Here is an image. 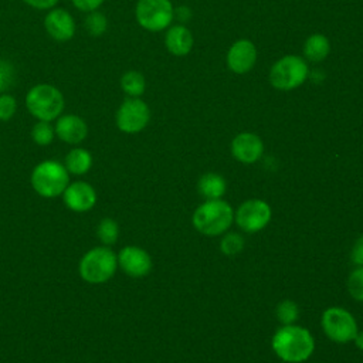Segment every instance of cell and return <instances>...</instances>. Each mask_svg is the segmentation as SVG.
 Here are the masks:
<instances>
[{
    "instance_id": "obj_32",
    "label": "cell",
    "mask_w": 363,
    "mask_h": 363,
    "mask_svg": "<svg viewBox=\"0 0 363 363\" xmlns=\"http://www.w3.org/2000/svg\"><path fill=\"white\" fill-rule=\"evenodd\" d=\"M23 1L37 10H51L58 3V0H23Z\"/></svg>"
},
{
    "instance_id": "obj_11",
    "label": "cell",
    "mask_w": 363,
    "mask_h": 363,
    "mask_svg": "<svg viewBox=\"0 0 363 363\" xmlns=\"http://www.w3.org/2000/svg\"><path fill=\"white\" fill-rule=\"evenodd\" d=\"M118 264L125 274L133 278L145 277L152 269L150 255L135 245H128L119 251Z\"/></svg>"
},
{
    "instance_id": "obj_2",
    "label": "cell",
    "mask_w": 363,
    "mask_h": 363,
    "mask_svg": "<svg viewBox=\"0 0 363 363\" xmlns=\"http://www.w3.org/2000/svg\"><path fill=\"white\" fill-rule=\"evenodd\" d=\"M234 220L231 206L220 199L207 200L200 204L193 214L196 230L204 235L216 237L225 233Z\"/></svg>"
},
{
    "instance_id": "obj_10",
    "label": "cell",
    "mask_w": 363,
    "mask_h": 363,
    "mask_svg": "<svg viewBox=\"0 0 363 363\" xmlns=\"http://www.w3.org/2000/svg\"><path fill=\"white\" fill-rule=\"evenodd\" d=\"M235 223L245 233H257L262 230L271 220V207L259 199L244 201L235 211Z\"/></svg>"
},
{
    "instance_id": "obj_1",
    "label": "cell",
    "mask_w": 363,
    "mask_h": 363,
    "mask_svg": "<svg viewBox=\"0 0 363 363\" xmlns=\"http://www.w3.org/2000/svg\"><path fill=\"white\" fill-rule=\"evenodd\" d=\"M272 349L288 363H301L311 357L315 340L308 329L296 325H284L272 336Z\"/></svg>"
},
{
    "instance_id": "obj_16",
    "label": "cell",
    "mask_w": 363,
    "mask_h": 363,
    "mask_svg": "<svg viewBox=\"0 0 363 363\" xmlns=\"http://www.w3.org/2000/svg\"><path fill=\"white\" fill-rule=\"evenodd\" d=\"M55 135L65 143L78 145L81 143L88 135L86 122L74 113L60 115L55 123Z\"/></svg>"
},
{
    "instance_id": "obj_14",
    "label": "cell",
    "mask_w": 363,
    "mask_h": 363,
    "mask_svg": "<svg viewBox=\"0 0 363 363\" xmlns=\"http://www.w3.org/2000/svg\"><path fill=\"white\" fill-rule=\"evenodd\" d=\"M257 61V48L250 40L235 41L227 52V65L235 74H245L252 69Z\"/></svg>"
},
{
    "instance_id": "obj_6",
    "label": "cell",
    "mask_w": 363,
    "mask_h": 363,
    "mask_svg": "<svg viewBox=\"0 0 363 363\" xmlns=\"http://www.w3.org/2000/svg\"><path fill=\"white\" fill-rule=\"evenodd\" d=\"M308 65L298 55H285L278 60L269 71V82L281 91H291L305 82Z\"/></svg>"
},
{
    "instance_id": "obj_13",
    "label": "cell",
    "mask_w": 363,
    "mask_h": 363,
    "mask_svg": "<svg viewBox=\"0 0 363 363\" xmlns=\"http://www.w3.org/2000/svg\"><path fill=\"white\" fill-rule=\"evenodd\" d=\"M62 200L69 210L75 213H85L95 206L96 193L91 184L85 182H75L67 186L62 193Z\"/></svg>"
},
{
    "instance_id": "obj_23",
    "label": "cell",
    "mask_w": 363,
    "mask_h": 363,
    "mask_svg": "<svg viewBox=\"0 0 363 363\" xmlns=\"http://www.w3.org/2000/svg\"><path fill=\"white\" fill-rule=\"evenodd\" d=\"M96 235L99 241L105 245H112L116 242L119 235V227L115 220L112 218H104L99 221L96 227Z\"/></svg>"
},
{
    "instance_id": "obj_9",
    "label": "cell",
    "mask_w": 363,
    "mask_h": 363,
    "mask_svg": "<svg viewBox=\"0 0 363 363\" xmlns=\"http://www.w3.org/2000/svg\"><path fill=\"white\" fill-rule=\"evenodd\" d=\"M150 119V111L140 98H126L116 111L115 121L119 130L125 133H138L146 128Z\"/></svg>"
},
{
    "instance_id": "obj_19",
    "label": "cell",
    "mask_w": 363,
    "mask_h": 363,
    "mask_svg": "<svg viewBox=\"0 0 363 363\" xmlns=\"http://www.w3.org/2000/svg\"><path fill=\"white\" fill-rule=\"evenodd\" d=\"M330 51L329 40L323 34H312L306 38L303 44V54L309 61L319 62L328 57Z\"/></svg>"
},
{
    "instance_id": "obj_12",
    "label": "cell",
    "mask_w": 363,
    "mask_h": 363,
    "mask_svg": "<svg viewBox=\"0 0 363 363\" xmlns=\"http://www.w3.org/2000/svg\"><path fill=\"white\" fill-rule=\"evenodd\" d=\"M44 28L55 41H68L75 34L74 17L64 9H51L44 18Z\"/></svg>"
},
{
    "instance_id": "obj_21",
    "label": "cell",
    "mask_w": 363,
    "mask_h": 363,
    "mask_svg": "<svg viewBox=\"0 0 363 363\" xmlns=\"http://www.w3.org/2000/svg\"><path fill=\"white\" fill-rule=\"evenodd\" d=\"M121 88L126 95L132 98H139L146 88L145 77L139 71H126L121 77Z\"/></svg>"
},
{
    "instance_id": "obj_15",
    "label": "cell",
    "mask_w": 363,
    "mask_h": 363,
    "mask_svg": "<svg viewBox=\"0 0 363 363\" xmlns=\"http://www.w3.org/2000/svg\"><path fill=\"white\" fill-rule=\"evenodd\" d=\"M264 152V143L255 133L242 132L238 133L231 142V153L241 163L257 162Z\"/></svg>"
},
{
    "instance_id": "obj_26",
    "label": "cell",
    "mask_w": 363,
    "mask_h": 363,
    "mask_svg": "<svg viewBox=\"0 0 363 363\" xmlns=\"http://www.w3.org/2000/svg\"><path fill=\"white\" fill-rule=\"evenodd\" d=\"M244 248V238L238 233H227L220 242V250L224 255L233 257L242 251Z\"/></svg>"
},
{
    "instance_id": "obj_30",
    "label": "cell",
    "mask_w": 363,
    "mask_h": 363,
    "mask_svg": "<svg viewBox=\"0 0 363 363\" xmlns=\"http://www.w3.org/2000/svg\"><path fill=\"white\" fill-rule=\"evenodd\" d=\"M102 3H104V0H72L74 7L84 13H91V11L98 10Z\"/></svg>"
},
{
    "instance_id": "obj_22",
    "label": "cell",
    "mask_w": 363,
    "mask_h": 363,
    "mask_svg": "<svg viewBox=\"0 0 363 363\" xmlns=\"http://www.w3.org/2000/svg\"><path fill=\"white\" fill-rule=\"evenodd\" d=\"M85 30L91 37H101L106 33L108 30V20L105 17V14H102L101 11H91L86 13L85 21H84Z\"/></svg>"
},
{
    "instance_id": "obj_18",
    "label": "cell",
    "mask_w": 363,
    "mask_h": 363,
    "mask_svg": "<svg viewBox=\"0 0 363 363\" xmlns=\"http://www.w3.org/2000/svg\"><path fill=\"white\" fill-rule=\"evenodd\" d=\"M197 190L207 200L220 199L225 193V180L218 173H206L199 179Z\"/></svg>"
},
{
    "instance_id": "obj_27",
    "label": "cell",
    "mask_w": 363,
    "mask_h": 363,
    "mask_svg": "<svg viewBox=\"0 0 363 363\" xmlns=\"http://www.w3.org/2000/svg\"><path fill=\"white\" fill-rule=\"evenodd\" d=\"M346 285L352 298L363 302V265L354 268L350 272Z\"/></svg>"
},
{
    "instance_id": "obj_24",
    "label": "cell",
    "mask_w": 363,
    "mask_h": 363,
    "mask_svg": "<svg viewBox=\"0 0 363 363\" xmlns=\"http://www.w3.org/2000/svg\"><path fill=\"white\" fill-rule=\"evenodd\" d=\"M275 315L282 325H294L299 316V308L294 301L284 299L278 303Z\"/></svg>"
},
{
    "instance_id": "obj_8",
    "label": "cell",
    "mask_w": 363,
    "mask_h": 363,
    "mask_svg": "<svg viewBox=\"0 0 363 363\" xmlns=\"http://www.w3.org/2000/svg\"><path fill=\"white\" fill-rule=\"evenodd\" d=\"M322 328L325 335L337 343H346L357 335V323L353 315L339 306L328 308L322 315Z\"/></svg>"
},
{
    "instance_id": "obj_31",
    "label": "cell",
    "mask_w": 363,
    "mask_h": 363,
    "mask_svg": "<svg viewBox=\"0 0 363 363\" xmlns=\"http://www.w3.org/2000/svg\"><path fill=\"white\" fill-rule=\"evenodd\" d=\"M350 257H352L353 264H356V265H359V267L363 265V235H360V237L354 241Z\"/></svg>"
},
{
    "instance_id": "obj_17",
    "label": "cell",
    "mask_w": 363,
    "mask_h": 363,
    "mask_svg": "<svg viewBox=\"0 0 363 363\" xmlns=\"http://www.w3.org/2000/svg\"><path fill=\"white\" fill-rule=\"evenodd\" d=\"M167 51L176 57H183L190 52L193 47V35L184 26H173L167 30L164 37Z\"/></svg>"
},
{
    "instance_id": "obj_5",
    "label": "cell",
    "mask_w": 363,
    "mask_h": 363,
    "mask_svg": "<svg viewBox=\"0 0 363 363\" xmlns=\"http://www.w3.org/2000/svg\"><path fill=\"white\" fill-rule=\"evenodd\" d=\"M69 184L68 170L55 160L38 163L31 173V186L43 197L52 199L64 193Z\"/></svg>"
},
{
    "instance_id": "obj_3",
    "label": "cell",
    "mask_w": 363,
    "mask_h": 363,
    "mask_svg": "<svg viewBox=\"0 0 363 363\" xmlns=\"http://www.w3.org/2000/svg\"><path fill=\"white\" fill-rule=\"evenodd\" d=\"M26 106L38 121L51 122L62 113L64 96L54 85L38 84L28 89L26 95Z\"/></svg>"
},
{
    "instance_id": "obj_29",
    "label": "cell",
    "mask_w": 363,
    "mask_h": 363,
    "mask_svg": "<svg viewBox=\"0 0 363 363\" xmlns=\"http://www.w3.org/2000/svg\"><path fill=\"white\" fill-rule=\"evenodd\" d=\"M17 111V101L13 95L4 92L0 94V121H10Z\"/></svg>"
},
{
    "instance_id": "obj_28",
    "label": "cell",
    "mask_w": 363,
    "mask_h": 363,
    "mask_svg": "<svg viewBox=\"0 0 363 363\" xmlns=\"http://www.w3.org/2000/svg\"><path fill=\"white\" fill-rule=\"evenodd\" d=\"M16 81V69L11 62L0 60V94L9 91Z\"/></svg>"
},
{
    "instance_id": "obj_20",
    "label": "cell",
    "mask_w": 363,
    "mask_h": 363,
    "mask_svg": "<svg viewBox=\"0 0 363 363\" xmlns=\"http://www.w3.org/2000/svg\"><path fill=\"white\" fill-rule=\"evenodd\" d=\"M64 166L72 174H84L92 166V156L86 149L74 147L68 152Z\"/></svg>"
},
{
    "instance_id": "obj_4",
    "label": "cell",
    "mask_w": 363,
    "mask_h": 363,
    "mask_svg": "<svg viewBox=\"0 0 363 363\" xmlns=\"http://www.w3.org/2000/svg\"><path fill=\"white\" fill-rule=\"evenodd\" d=\"M118 267L116 254L108 247H95L85 252L79 261V275L89 284L109 281Z\"/></svg>"
},
{
    "instance_id": "obj_25",
    "label": "cell",
    "mask_w": 363,
    "mask_h": 363,
    "mask_svg": "<svg viewBox=\"0 0 363 363\" xmlns=\"http://www.w3.org/2000/svg\"><path fill=\"white\" fill-rule=\"evenodd\" d=\"M54 135H55V129L51 126L50 122H45V121H38L31 129V138L40 146L50 145L54 139Z\"/></svg>"
},
{
    "instance_id": "obj_7",
    "label": "cell",
    "mask_w": 363,
    "mask_h": 363,
    "mask_svg": "<svg viewBox=\"0 0 363 363\" xmlns=\"http://www.w3.org/2000/svg\"><path fill=\"white\" fill-rule=\"evenodd\" d=\"M136 20L149 31H162L170 26L174 9L170 0H139L136 4Z\"/></svg>"
},
{
    "instance_id": "obj_34",
    "label": "cell",
    "mask_w": 363,
    "mask_h": 363,
    "mask_svg": "<svg viewBox=\"0 0 363 363\" xmlns=\"http://www.w3.org/2000/svg\"><path fill=\"white\" fill-rule=\"evenodd\" d=\"M354 343H356V346L360 349V350H363V332H357V335L354 336Z\"/></svg>"
},
{
    "instance_id": "obj_33",
    "label": "cell",
    "mask_w": 363,
    "mask_h": 363,
    "mask_svg": "<svg viewBox=\"0 0 363 363\" xmlns=\"http://www.w3.org/2000/svg\"><path fill=\"white\" fill-rule=\"evenodd\" d=\"M174 14H176V17H177L180 21H186V20H189L190 16H191L190 9H187V7H179V9H176V10H174Z\"/></svg>"
}]
</instances>
